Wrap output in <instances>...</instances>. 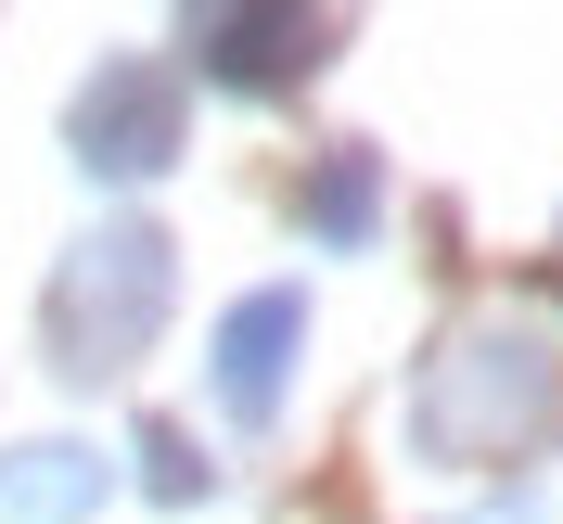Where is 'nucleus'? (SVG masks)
<instances>
[{"mask_svg": "<svg viewBox=\"0 0 563 524\" xmlns=\"http://www.w3.org/2000/svg\"><path fill=\"white\" fill-rule=\"evenodd\" d=\"M154 308H167V244H154V231L77 244V269L52 281V346H65V371H129V346L154 333Z\"/></svg>", "mask_w": 563, "mask_h": 524, "instance_id": "obj_1", "label": "nucleus"}, {"mask_svg": "<svg viewBox=\"0 0 563 524\" xmlns=\"http://www.w3.org/2000/svg\"><path fill=\"white\" fill-rule=\"evenodd\" d=\"M192 65L231 90H282L295 65H320V26L308 13H192Z\"/></svg>", "mask_w": 563, "mask_h": 524, "instance_id": "obj_2", "label": "nucleus"}, {"mask_svg": "<svg viewBox=\"0 0 563 524\" xmlns=\"http://www.w3.org/2000/svg\"><path fill=\"white\" fill-rule=\"evenodd\" d=\"M77 141H90V167H103V179H141V167H167L179 115H167V90H154V77H129V65H115L103 90L77 103Z\"/></svg>", "mask_w": 563, "mask_h": 524, "instance_id": "obj_3", "label": "nucleus"}, {"mask_svg": "<svg viewBox=\"0 0 563 524\" xmlns=\"http://www.w3.org/2000/svg\"><path fill=\"white\" fill-rule=\"evenodd\" d=\"M295 333H308V308H295V294H244V308H231V333H218V397H231L244 422H269Z\"/></svg>", "mask_w": 563, "mask_h": 524, "instance_id": "obj_4", "label": "nucleus"}, {"mask_svg": "<svg viewBox=\"0 0 563 524\" xmlns=\"http://www.w3.org/2000/svg\"><path fill=\"white\" fill-rule=\"evenodd\" d=\"M103 499V460L90 448H13L0 460V524H77Z\"/></svg>", "mask_w": 563, "mask_h": 524, "instance_id": "obj_5", "label": "nucleus"}, {"mask_svg": "<svg viewBox=\"0 0 563 524\" xmlns=\"http://www.w3.org/2000/svg\"><path fill=\"white\" fill-rule=\"evenodd\" d=\"M308 218H320V231H358V218H372V167H358V154H346V167H320Z\"/></svg>", "mask_w": 563, "mask_h": 524, "instance_id": "obj_6", "label": "nucleus"}, {"mask_svg": "<svg viewBox=\"0 0 563 524\" xmlns=\"http://www.w3.org/2000/svg\"><path fill=\"white\" fill-rule=\"evenodd\" d=\"M141 460H154V487H167V499H192V448H179V435H141Z\"/></svg>", "mask_w": 563, "mask_h": 524, "instance_id": "obj_7", "label": "nucleus"}]
</instances>
